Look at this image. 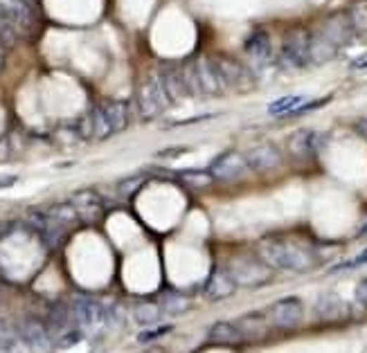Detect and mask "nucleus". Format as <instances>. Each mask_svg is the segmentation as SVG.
Segmentation results:
<instances>
[{
    "instance_id": "2f4dec72",
    "label": "nucleus",
    "mask_w": 367,
    "mask_h": 353,
    "mask_svg": "<svg viewBox=\"0 0 367 353\" xmlns=\"http://www.w3.org/2000/svg\"><path fill=\"white\" fill-rule=\"evenodd\" d=\"M356 302L367 308V277L356 286Z\"/></svg>"
},
{
    "instance_id": "4468645a",
    "label": "nucleus",
    "mask_w": 367,
    "mask_h": 353,
    "mask_svg": "<svg viewBox=\"0 0 367 353\" xmlns=\"http://www.w3.org/2000/svg\"><path fill=\"white\" fill-rule=\"evenodd\" d=\"M316 315L320 319H325V322H338V319H345L349 315V308L340 295L322 293L316 302Z\"/></svg>"
},
{
    "instance_id": "f257e3e1",
    "label": "nucleus",
    "mask_w": 367,
    "mask_h": 353,
    "mask_svg": "<svg viewBox=\"0 0 367 353\" xmlns=\"http://www.w3.org/2000/svg\"><path fill=\"white\" fill-rule=\"evenodd\" d=\"M259 255L269 268L277 270H295L304 272L314 268V255L304 248L293 246L291 241L280 239V237H266L259 241Z\"/></svg>"
},
{
    "instance_id": "dca6fc26",
    "label": "nucleus",
    "mask_w": 367,
    "mask_h": 353,
    "mask_svg": "<svg viewBox=\"0 0 367 353\" xmlns=\"http://www.w3.org/2000/svg\"><path fill=\"white\" fill-rule=\"evenodd\" d=\"M214 65H217L219 79L224 84V88H241L248 81V72L243 70V65H239L235 59L219 57V59H214Z\"/></svg>"
},
{
    "instance_id": "bb28decb",
    "label": "nucleus",
    "mask_w": 367,
    "mask_h": 353,
    "mask_svg": "<svg viewBox=\"0 0 367 353\" xmlns=\"http://www.w3.org/2000/svg\"><path fill=\"white\" fill-rule=\"evenodd\" d=\"M239 322H243V324H239L243 338H259V335L264 333V331H266V326H264V315H262V313H250V315H246V317H241Z\"/></svg>"
},
{
    "instance_id": "72a5a7b5",
    "label": "nucleus",
    "mask_w": 367,
    "mask_h": 353,
    "mask_svg": "<svg viewBox=\"0 0 367 353\" xmlns=\"http://www.w3.org/2000/svg\"><path fill=\"white\" fill-rule=\"evenodd\" d=\"M352 70H367V52L352 61Z\"/></svg>"
},
{
    "instance_id": "c9c22d12",
    "label": "nucleus",
    "mask_w": 367,
    "mask_h": 353,
    "mask_svg": "<svg viewBox=\"0 0 367 353\" xmlns=\"http://www.w3.org/2000/svg\"><path fill=\"white\" fill-rule=\"evenodd\" d=\"M359 131L367 138V119H361V122H359Z\"/></svg>"
},
{
    "instance_id": "1a4fd4ad",
    "label": "nucleus",
    "mask_w": 367,
    "mask_h": 353,
    "mask_svg": "<svg viewBox=\"0 0 367 353\" xmlns=\"http://www.w3.org/2000/svg\"><path fill=\"white\" fill-rule=\"evenodd\" d=\"M237 293V281L230 274V270L217 268L205 281V297L210 302H224Z\"/></svg>"
},
{
    "instance_id": "423d86ee",
    "label": "nucleus",
    "mask_w": 367,
    "mask_h": 353,
    "mask_svg": "<svg viewBox=\"0 0 367 353\" xmlns=\"http://www.w3.org/2000/svg\"><path fill=\"white\" fill-rule=\"evenodd\" d=\"M18 333H20V338H23L25 345L37 353H50L52 347H54L50 328L43 322H39V319H34V317L23 319L20 326H18Z\"/></svg>"
},
{
    "instance_id": "473e14b6",
    "label": "nucleus",
    "mask_w": 367,
    "mask_h": 353,
    "mask_svg": "<svg viewBox=\"0 0 367 353\" xmlns=\"http://www.w3.org/2000/svg\"><path fill=\"white\" fill-rule=\"evenodd\" d=\"M359 263H367V248L361 252L359 257H356L354 261H349V263H342V266H338L336 270H342V268H349V266H359Z\"/></svg>"
},
{
    "instance_id": "c85d7f7f",
    "label": "nucleus",
    "mask_w": 367,
    "mask_h": 353,
    "mask_svg": "<svg viewBox=\"0 0 367 353\" xmlns=\"http://www.w3.org/2000/svg\"><path fill=\"white\" fill-rule=\"evenodd\" d=\"M82 340H84V331H82V328H70V331H65V333L61 335L59 347H61V349H70V347H75V345H79Z\"/></svg>"
},
{
    "instance_id": "7c9ffc66",
    "label": "nucleus",
    "mask_w": 367,
    "mask_h": 353,
    "mask_svg": "<svg viewBox=\"0 0 367 353\" xmlns=\"http://www.w3.org/2000/svg\"><path fill=\"white\" fill-rule=\"evenodd\" d=\"M169 331H172V326H158V328L144 331V333H140V335H138V342H140V345H147V342H151V340H158L160 335L169 333Z\"/></svg>"
},
{
    "instance_id": "20e7f679",
    "label": "nucleus",
    "mask_w": 367,
    "mask_h": 353,
    "mask_svg": "<svg viewBox=\"0 0 367 353\" xmlns=\"http://www.w3.org/2000/svg\"><path fill=\"white\" fill-rule=\"evenodd\" d=\"M302 315L304 306L302 300H297V297H282V300H277L269 308V319L280 328H295L302 322Z\"/></svg>"
},
{
    "instance_id": "9d476101",
    "label": "nucleus",
    "mask_w": 367,
    "mask_h": 353,
    "mask_svg": "<svg viewBox=\"0 0 367 353\" xmlns=\"http://www.w3.org/2000/svg\"><path fill=\"white\" fill-rule=\"evenodd\" d=\"M0 7H3L7 12V16L12 18V23L18 29V34L20 32L34 29L37 12H34V7H32L30 0H0Z\"/></svg>"
},
{
    "instance_id": "6ab92c4d",
    "label": "nucleus",
    "mask_w": 367,
    "mask_h": 353,
    "mask_svg": "<svg viewBox=\"0 0 367 353\" xmlns=\"http://www.w3.org/2000/svg\"><path fill=\"white\" fill-rule=\"evenodd\" d=\"M158 79L165 88L167 97H169V102H178V99H183L187 93V86L183 81V74L181 70H174V68H162V72L158 74Z\"/></svg>"
},
{
    "instance_id": "a878e982",
    "label": "nucleus",
    "mask_w": 367,
    "mask_h": 353,
    "mask_svg": "<svg viewBox=\"0 0 367 353\" xmlns=\"http://www.w3.org/2000/svg\"><path fill=\"white\" fill-rule=\"evenodd\" d=\"M48 214L57 220V223H61L63 227H70L75 225L77 220H79V214H77V209L70 205V203H59V205H52L48 209Z\"/></svg>"
},
{
    "instance_id": "a211bd4d",
    "label": "nucleus",
    "mask_w": 367,
    "mask_h": 353,
    "mask_svg": "<svg viewBox=\"0 0 367 353\" xmlns=\"http://www.w3.org/2000/svg\"><path fill=\"white\" fill-rule=\"evenodd\" d=\"M243 50L255 61H269L273 57V43L266 32H252L248 39L243 41Z\"/></svg>"
},
{
    "instance_id": "412c9836",
    "label": "nucleus",
    "mask_w": 367,
    "mask_h": 353,
    "mask_svg": "<svg viewBox=\"0 0 367 353\" xmlns=\"http://www.w3.org/2000/svg\"><path fill=\"white\" fill-rule=\"evenodd\" d=\"M322 34H325L331 43H336V46H345L349 39H352V23L345 16H333L325 23V29H322Z\"/></svg>"
},
{
    "instance_id": "4be33fe9",
    "label": "nucleus",
    "mask_w": 367,
    "mask_h": 353,
    "mask_svg": "<svg viewBox=\"0 0 367 353\" xmlns=\"http://www.w3.org/2000/svg\"><path fill=\"white\" fill-rule=\"evenodd\" d=\"M207 338L214 340V342H241L243 340V333H241L239 324L221 319V322H214L212 326H210Z\"/></svg>"
},
{
    "instance_id": "9b49d317",
    "label": "nucleus",
    "mask_w": 367,
    "mask_h": 353,
    "mask_svg": "<svg viewBox=\"0 0 367 353\" xmlns=\"http://www.w3.org/2000/svg\"><path fill=\"white\" fill-rule=\"evenodd\" d=\"M230 274L235 277L237 286H250V288H257L259 284L269 279V268L264 263H255L252 259H239L235 263V268L230 270Z\"/></svg>"
},
{
    "instance_id": "5701e85b",
    "label": "nucleus",
    "mask_w": 367,
    "mask_h": 353,
    "mask_svg": "<svg viewBox=\"0 0 367 353\" xmlns=\"http://www.w3.org/2000/svg\"><path fill=\"white\" fill-rule=\"evenodd\" d=\"M160 306H162V311H165L167 315L178 317V315H183V313L190 311L192 302H190V297H187V295L176 293V291H169V293H165V295H162Z\"/></svg>"
},
{
    "instance_id": "f3484780",
    "label": "nucleus",
    "mask_w": 367,
    "mask_h": 353,
    "mask_svg": "<svg viewBox=\"0 0 367 353\" xmlns=\"http://www.w3.org/2000/svg\"><path fill=\"white\" fill-rule=\"evenodd\" d=\"M99 110H102V117L106 126L110 128V133H120V131H124L127 124H129V108L127 104L122 102H106L99 106Z\"/></svg>"
},
{
    "instance_id": "4c0bfd02",
    "label": "nucleus",
    "mask_w": 367,
    "mask_h": 353,
    "mask_svg": "<svg viewBox=\"0 0 367 353\" xmlns=\"http://www.w3.org/2000/svg\"><path fill=\"white\" fill-rule=\"evenodd\" d=\"M147 353H165L162 349H151V351H147Z\"/></svg>"
},
{
    "instance_id": "f704fd0d",
    "label": "nucleus",
    "mask_w": 367,
    "mask_h": 353,
    "mask_svg": "<svg viewBox=\"0 0 367 353\" xmlns=\"http://www.w3.org/2000/svg\"><path fill=\"white\" fill-rule=\"evenodd\" d=\"M185 149H169V151H160V156H181Z\"/></svg>"
},
{
    "instance_id": "f03ea898",
    "label": "nucleus",
    "mask_w": 367,
    "mask_h": 353,
    "mask_svg": "<svg viewBox=\"0 0 367 353\" xmlns=\"http://www.w3.org/2000/svg\"><path fill=\"white\" fill-rule=\"evenodd\" d=\"M136 99H138L140 117L144 119V122H151V119L162 115L167 110V106H169V97H167L165 88L158 79V74H151L140 84Z\"/></svg>"
},
{
    "instance_id": "f8f14e48",
    "label": "nucleus",
    "mask_w": 367,
    "mask_h": 353,
    "mask_svg": "<svg viewBox=\"0 0 367 353\" xmlns=\"http://www.w3.org/2000/svg\"><path fill=\"white\" fill-rule=\"evenodd\" d=\"M70 205L77 209V214H79V218L84 220V223H97V220L102 218V214H104L102 198H99L91 189H84V192L72 194Z\"/></svg>"
},
{
    "instance_id": "393cba45",
    "label": "nucleus",
    "mask_w": 367,
    "mask_h": 353,
    "mask_svg": "<svg viewBox=\"0 0 367 353\" xmlns=\"http://www.w3.org/2000/svg\"><path fill=\"white\" fill-rule=\"evenodd\" d=\"M158 317H160V308L151 302H140L133 306V319H136V324H140V326L158 324Z\"/></svg>"
},
{
    "instance_id": "b1692460",
    "label": "nucleus",
    "mask_w": 367,
    "mask_h": 353,
    "mask_svg": "<svg viewBox=\"0 0 367 353\" xmlns=\"http://www.w3.org/2000/svg\"><path fill=\"white\" fill-rule=\"evenodd\" d=\"M307 104V97H300V95H288V97H280L275 102L269 104V113L280 117V115H295V110L300 106Z\"/></svg>"
},
{
    "instance_id": "aec40b11",
    "label": "nucleus",
    "mask_w": 367,
    "mask_h": 353,
    "mask_svg": "<svg viewBox=\"0 0 367 353\" xmlns=\"http://www.w3.org/2000/svg\"><path fill=\"white\" fill-rule=\"evenodd\" d=\"M336 52H338V46L336 43H331L325 34L314 36L309 43V61L311 63H318V65L327 63L336 57Z\"/></svg>"
},
{
    "instance_id": "cd10ccee",
    "label": "nucleus",
    "mask_w": 367,
    "mask_h": 353,
    "mask_svg": "<svg viewBox=\"0 0 367 353\" xmlns=\"http://www.w3.org/2000/svg\"><path fill=\"white\" fill-rule=\"evenodd\" d=\"M16 34H18L16 25L12 23V18L7 16L5 9L0 7V43H3V46H14Z\"/></svg>"
},
{
    "instance_id": "39448f33",
    "label": "nucleus",
    "mask_w": 367,
    "mask_h": 353,
    "mask_svg": "<svg viewBox=\"0 0 367 353\" xmlns=\"http://www.w3.org/2000/svg\"><path fill=\"white\" fill-rule=\"evenodd\" d=\"M309 34L302 29L291 32L286 39H284V46H282V61L288 68H304L309 63Z\"/></svg>"
},
{
    "instance_id": "e433bc0d",
    "label": "nucleus",
    "mask_w": 367,
    "mask_h": 353,
    "mask_svg": "<svg viewBox=\"0 0 367 353\" xmlns=\"http://www.w3.org/2000/svg\"><path fill=\"white\" fill-rule=\"evenodd\" d=\"M361 237H367V223H365V225L361 227Z\"/></svg>"
},
{
    "instance_id": "2eb2a0df",
    "label": "nucleus",
    "mask_w": 367,
    "mask_h": 353,
    "mask_svg": "<svg viewBox=\"0 0 367 353\" xmlns=\"http://www.w3.org/2000/svg\"><path fill=\"white\" fill-rule=\"evenodd\" d=\"M320 142H322V135L316 133V131L300 128L288 138V151H291L295 158H309L320 149Z\"/></svg>"
},
{
    "instance_id": "ddd939ff",
    "label": "nucleus",
    "mask_w": 367,
    "mask_h": 353,
    "mask_svg": "<svg viewBox=\"0 0 367 353\" xmlns=\"http://www.w3.org/2000/svg\"><path fill=\"white\" fill-rule=\"evenodd\" d=\"M246 162L252 171L257 173H269L273 169H277L282 164V151L273 147V145H262L255 147L252 151L246 153Z\"/></svg>"
},
{
    "instance_id": "0eeeda50",
    "label": "nucleus",
    "mask_w": 367,
    "mask_h": 353,
    "mask_svg": "<svg viewBox=\"0 0 367 353\" xmlns=\"http://www.w3.org/2000/svg\"><path fill=\"white\" fill-rule=\"evenodd\" d=\"M194 70H196V79H198V88H201V95H212L219 97L224 95V84L219 79V72H217V65L212 59L207 57H198L194 61Z\"/></svg>"
},
{
    "instance_id": "c756f323",
    "label": "nucleus",
    "mask_w": 367,
    "mask_h": 353,
    "mask_svg": "<svg viewBox=\"0 0 367 353\" xmlns=\"http://www.w3.org/2000/svg\"><path fill=\"white\" fill-rule=\"evenodd\" d=\"M142 182H144V178H140V175H136V178H124L117 185V192H120V196H133L142 187Z\"/></svg>"
},
{
    "instance_id": "7ed1b4c3",
    "label": "nucleus",
    "mask_w": 367,
    "mask_h": 353,
    "mask_svg": "<svg viewBox=\"0 0 367 353\" xmlns=\"http://www.w3.org/2000/svg\"><path fill=\"white\" fill-rule=\"evenodd\" d=\"M72 317L82 331H99L108 324L106 306L99 304L93 297H77L72 302Z\"/></svg>"
},
{
    "instance_id": "6e6552de",
    "label": "nucleus",
    "mask_w": 367,
    "mask_h": 353,
    "mask_svg": "<svg viewBox=\"0 0 367 353\" xmlns=\"http://www.w3.org/2000/svg\"><path fill=\"white\" fill-rule=\"evenodd\" d=\"M248 162H246V156H241L237 151H228V153H221L212 160L210 164V173L214 175V178H239V175L246 171Z\"/></svg>"
}]
</instances>
